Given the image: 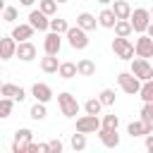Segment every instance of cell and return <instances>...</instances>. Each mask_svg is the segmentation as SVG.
Here are the masks:
<instances>
[{
	"label": "cell",
	"mask_w": 153,
	"mask_h": 153,
	"mask_svg": "<svg viewBox=\"0 0 153 153\" xmlns=\"http://www.w3.org/2000/svg\"><path fill=\"white\" fill-rule=\"evenodd\" d=\"M129 22H131V29H134L136 33H146V29H148V24H151V10H146V7L131 10Z\"/></svg>",
	"instance_id": "cell-1"
},
{
	"label": "cell",
	"mask_w": 153,
	"mask_h": 153,
	"mask_svg": "<svg viewBox=\"0 0 153 153\" xmlns=\"http://www.w3.org/2000/svg\"><path fill=\"white\" fill-rule=\"evenodd\" d=\"M65 36H67V41L74 50H84L88 45V31H84L81 26H69Z\"/></svg>",
	"instance_id": "cell-2"
},
{
	"label": "cell",
	"mask_w": 153,
	"mask_h": 153,
	"mask_svg": "<svg viewBox=\"0 0 153 153\" xmlns=\"http://www.w3.org/2000/svg\"><path fill=\"white\" fill-rule=\"evenodd\" d=\"M112 53L120 57V60H131L136 53H134V43L129 41V38H124V36H117V38H112Z\"/></svg>",
	"instance_id": "cell-3"
},
{
	"label": "cell",
	"mask_w": 153,
	"mask_h": 153,
	"mask_svg": "<svg viewBox=\"0 0 153 153\" xmlns=\"http://www.w3.org/2000/svg\"><path fill=\"white\" fill-rule=\"evenodd\" d=\"M117 84H120V88H122L124 93H129V96L139 93V88H141V79L134 76L131 72H120V74H117Z\"/></svg>",
	"instance_id": "cell-4"
},
{
	"label": "cell",
	"mask_w": 153,
	"mask_h": 153,
	"mask_svg": "<svg viewBox=\"0 0 153 153\" xmlns=\"http://www.w3.org/2000/svg\"><path fill=\"white\" fill-rule=\"evenodd\" d=\"M57 105H60V112L65 115V117H76L79 115V103H76V98L72 96V93H60L57 96Z\"/></svg>",
	"instance_id": "cell-5"
},
{
	"label": "cell",
	"mask_w": 153,
	"mask_h": 153,
	"mask_svg": "<svg viewBox=\"0 0 153 153\" xmlns=\"http://www.w3.org/2000/svg\"><path fill=\"white\" fill-rule=\"evenodd\" d=\"M129 62H131V74H134V76H139L141 81L153 79V67L148 65L146 57H139V55H136V57H131Z\"/></svg>",
	"instance_id": "cell-6"
},
{
	"label": "cell",
	"mask_w": 153,
	"mask_h": 153,
	"mask_svg": "<svg viewBox=\"0 0 153 153\" xmlns=\"http://www.w3.org/2000/svg\"><path fill=\"white\" fill-rule=\"evenodd\" d=\"M100 129V120H98V115H84V117H79L76 120V131H84V134H93V131H98Z\"/></svg>",
	"instance_id": "cell-7"
},
{
	"label": "cell",
	"mask_w": 153,
	"mask_h": 153,
	"mask_svg": "<svg viewBox=\"0 0 153 153\" xmlns=\"http://www.w3.org/2000/svg\"><path fill=\"white\" fill-rule=\"evenodd\" d=\"M134 53L139 55V57H153V38L148 36V33H141L139 38H136V43H134Z\"/></svg>",
	"instance_id": "cell-8"
},
{
	"label": "cell",
	"mask_w": 153,
	"mask_h": 153,
	"mask_svg": "<svg viewBox=\"0 0 153 153\" xmlns=\"http://www.w3.org/2000/svg\"><path fill=\"white\" fill-rule=\"evenodd\" d=\"M31 136H33L31 129H17L14 131V141H12V153H24L29 141H31Z\"/></svg>",
	"instance_id": "cell-9"
},
{
	"label": "cell",
	"mask_w": 153,
	"mask_h": 153,
	"mask_svg": "<svg viewBox=\"0 0 153 153\" xmlns=\"http://www.w3.org/2000/svg\"><path fill=\"white\" fill-rule=\"evenodd\" d=\"M29 24H31L36 31H48V29H50V19H48V14L41 12V10H31V12H29Z\"/></svg>",
	"instance_id": "cell-10"
},
{
	"label": "cell",
	"mask_w": 153,
	"mask_h": 153,
	"mask_svg": "<svg viewBox=\"0 0 153 153\" xmlns=\"http://www.w3.org/2000/svg\"><path fill=\"white\" fill-rule=\"evenodd\" d=\"M36 45L31 43V41H19L17 43V55L14 57H19L22 62H31V60H36Z\"/></svg>",
	"instance_id": "cell-11"
},
{
	"label": "cell",
	"mask_w": 153,
	"mask_h": 153,
	"mask_svg": "<svg viewBox=\"0 0 153 153\" xmlns=\"http://www.w3.org/2000/svg\"><path fill=\"white\" fill-rule=\"evenodd\" d=\"M60 48H62V38H60V33H55V31L45 33V38H43V50H45V55H57Z\"/></svg>",
	"instance_id": "cell-12"
},
{
	"label": "cell",
	"mask_w": 153,
	"mask_h": 153,
	"mask_svg": "<svg viewBox=\"0 0 153 153\" xmlns=\"http://www.w3.org/2000/svg\"><path fill=\"white\" fill-rule=\"evenodd\" d=\"M153 131V122H146V120H136V122H129L127 127V134L134 139V136H146Z\"/></svg>",
	"instance_id": "cell-13"
},
{
	"label": "cell",
	"mask_w": 153,
	"mask_h": 153,
	"mask_svg": "<svg viewBox=\"0 0 153 153\" xmlns=\"http://www.w3.org/2000/svg\"><path fill=\"white\" fill-rule=\"evenodd\" d=\"M98 139H100V143H103L105 148H117V146H120V134H117V129H105V127H100V129H98Z\"/></svg>",
	"instance_id": "cell-14"
},
{
	"label": "cell",
	"mask_w": 153,
	"mask_h": 153,
	"mask_svg": "<svg viewBox=\"0 0 153 153\" xmlns=\"http://www.w3.org/2000/svg\"><path fill=\"white\" fill-rule=\"evenodd\" d=\"M31 96H33L36 100H41V103H48V100L53 98V88H50L48 84H43V81H36V84L31 86Z\"/></svg>",
	"instance_id": "cell-15"
},
{
	"label": "cell",
	"mask_w": 153,
	"mask_h": 153,
	"mask_svg": "<svg viewBox=\"0 0 153 153\" xmlns=\"http://www.w3.org/2000/svg\"><path fill=\"white\" fill-rule=\"evenodd\" d=\"M17 55V41L12 36H5L0 38V60H10Z\"/></svg>",
	"instance_id": "cell-16"
},
{
	"label": "cell",
	"mask_w": 153,
	"mask_h": 153,
	"mask_svg": "<svg viewBox=\"0 0 153 153\" xmlns=\"http://www.w3.org/2000/svg\"><path fill=\"white\" fill-rule=\"evenodd\" d=\"M0 96H5V98H12V100H24L26 98V91L22 88V86H17V84H2V93Z\"/></svg>",
	"instance_id": "cell-17"
},
{
	"label": "cell",
	"mask_w": 153,
	"mask_h": 153,
	"mask_svg": "<svg viewBox=\"0 0 153 153\" xmlns=\"http://www.w3.org/2000/svg\"><path fill=\"white\" fill-rule=\"evenodd\" d=\"M33 31H36V29H33L31 24H17V26L12 29V38H14L17 43H19V41H29V38L33 36Z\"/></svg>",
	"instance_id": "cell-18"
},
{
	"label": "cell",
	"mask_w": 153,
	"mask_h": 153,
	"mask_svg": "<svg viewBox=\"0 0 153 153\" xmlns=\"http://www.w3.org/2000/svg\"><path fill=\"white\" fill-rule=\"evenodd\" d=\"M112 12L117 19H129L131 17V5L127 0H112Z\"/></svg>",
	"instance_id": "cell-19"
},
{
	"label": "cell",
	"mask_w": 153,
	"mask_h": 153,
	"mask_svg": "<svg viewBox=\"0 0 153 153\" xmlns=\"http://www.w3.org/2000/svg\"><path fill=\"white\" fill-rule=\"evenodd\" d=\"M115 22H117V17H115L112 7H105V10L98 14V24H100L103 29H115Z\"/></svg>",
	"instance_id": "cell-20"
},
{
	"label": "cell",
	"mask_w": 153,
	"mask_h": 153,
	"mask_svg": "<svg viewBox=\"0 0 153 153\" xmlns=\"http://www.w3.org/2000/svg\"><path fill=\"white\" fill-rule=\"evenodd\" d=\"M96 24H98V19H96L91 12H81V14L76 17V26H81L84 31H93Z\"/></svg>",
	"instance_id": "cell-21"
},
{
	"label": "cell",
	"mask_w": 153,
	"mask_h": 153,
	"mask_svg": "<svg viewBox=\"0 0 153 153\" xmlns=\"http://www.w3.org/2000/svg\"><path fill=\"white\" fill-rule=\"evenodd\" d=\"M41 69H43L45 74H55V72L60 69V62H57V55H45V57L41 60Z\"/></svg>",
	"instance_id": "cell-22"
},
{
	"label": "cell",
	"mask_w": 153,
	"mask_h": 153,
	"mask_svg": "<svg viewBox=\"0 0 153 153\" xmlns=\"http://www.w3.org/2000/svg\"><path fill=\"white\" fill-rule=\"evenodd\" d=\"M76 69H79L81 76H93V74H96V62L88 60V57H84V60L76 62Z\"/></svg>",
	"instance_id": "cell-23"
},
{
	"label": "cell",
	"mask_w": 153,
	"mask_h": 153,
	"mask_svg": "<svg viewBox=\"0 0 153 153\" xmlns=\"http://www.w3.org/2000/svg\"><path fill=\"white\" fill-rule=\"evenodd\" d=\"M57 74H60L62 79H74V76L79 74V69H76V65H74V62H60Z\"/></svg>",
	"instance_id": "cell-24"
},
{
	"label": "cell",
	"mask_w": 153,
	"mask_h": 153,
	"mask_svg": "<svg viewBox=\"0 0 153 153\" xmlns=\"http://www.w3.org/2000/svg\"><path fill=\"white\" fill-rule=\"evenodd\" d=\"M45 103H41V100H36L33 105H31V110H29V117L31 120H36V122H41V120H45Z\"/></svg>",
	"instance_id": "cell-25"
},
{
	"label": "cell",
	"mask_w": 153,
	"mask_h": 153,
	"mask_svg": "<svg viewBox=\"0 0 153 153\" xmlns=\"http://www.w3.org/2000/svg\"><path fill=\"white\" fill-rule=\"evenodd\" d=\"M131 31H134V29H131V22H129V19H117V22H115V33H117V36L129 38Z\"/></svg>",
	"instance_id": "cell-26"
},
{
	"label": "cell",
	"mask_w": 153,
	"mask_h": 153,
	"mask_svg": "<svg viewBox=\"0 0 153 153\" xmlns=\"http://www.w3.org/2000/svg\"><path fill=\"white\" fill-rule=\"evenodd\" d=\"M139 98H141L143 103H146V100H153V79H146V81H141Z\"/></svg>",
	"instance_id": "cell-27"
},
{
	"label": "cell",
	"mask_w": 153,
	"mask_h": 153,
	"mask_svg": "<svg viewBox=\"0 0 153 153\" xmlns=\"http://www.w3.org/2000/svg\"><path fill=\"white\" fill-rule=\"evenodd\" d=\"M84 110H86L88 115H100V110H103L100 98H88V100L84 103Z\"/></svg>",
	"instance_id": "cell-28"
},
{
	"label": "cell",
	"mask_w": 153,
	"mask_h": 153,
	"mask_svg": "<svg viewBox=\"0 0 153 153\" xmlns=\"http://www.w3.org/2000/svg\"><path fill=\"white\" fill-rule=\"evenodd\" d=\"M67 29H69L67 19H62V17L50 19V31H55V33H67Z\"/></svg>",
	"instance_id": "cell-29"
},
{
	"label": "cell",
	"mask_w": 153,
	"mask_h": 153,
	"mask_svg": "<svg viewBox=\"0 0 153 153\" xmlns=\"http://www.w3.org/2000/svg\"><path fill=\"white\" fill-rule=\"evenodd\" d=\"M12 108H14V100L12 98H0V120H5V117H10L12 115Z\"/></svg>",
	"instance_id": "cell-30"
},
{
	"label": "cell",
	"mask_w": 153,
	"mask_h": 153,
	"mask_svg": "<svg viewBox=\"0 0 153 153\" xmlns=\"http://www.w3.org/2000/svg\"><path fill=\"white\" fill-rule=\"evenodd\" d=\"M72 148H74V151H84V148H86V134H84V131L72 134Z\"/></svg>",
	"instance_id": "cell-31"
},
{
	"label": "cell",
	"mask_w": 153,
	"mask_h": 153,
	"mask_svg": "<svg viewBox=\"0 0 153 153\" xmlns=\"http://www.w3.org/2000/svg\"><path fill=\"white\" fill-rule=\"evenodd\" d=\"M38 10L45 12V14L50 17V14L57 12V0H41V2H38Z\"/></svg>",
	"instance_id": "cell-32"
},
{
	"label": "cell",
	"mask_w": 153,
	"mask_h": 153,
	"mask_svg": "<svg viewBox=\"0 0 153 153\" xmlns=\"http://www.w3.org/2000/svg\"><path fill=\"white\" fill-rule=\"evenodd\" d=\"M98 98H100V103H103V105H108V108H110V105H115V91H112V88H103Z\"/></svg>",
	"instance_id": "cell-33"
},
{
	"label": "cell",
	"mask_w": 153,
	"mask_h": 153,
	"mask_svg": "<svg viewBox=\"0 0 153 153\" xmlns=\"http://www.w3.org/2000/svg\"><path fill=\"white\" fill-rule=\"evenodd\" d=\"M100 127H105V129H117V127H120V117H117V115H105V117L100 120Z\"/></svg>",
	"instance_id": "cell-34"
},
{
	"label": "cell",
	"mask_w": 153,
	"mask_h": 153,
	"mask_svg": "<svg viewBox=\"0 0 153 153\" xmlns=\"http://www.w3.org/2000/svg\"><path fill=\"white\" fill-rule=\"evenodd\" d=\"M141 120L153 122V100H146V103H143V108H141Z\"/></svg>",
	"instance_id": "cell-35"
},
{
	"label": "cell",
	"mask_w": 153,
	"mask_h": 153,
	"mask_svg": "<svg viewBox=\"0 0 153 153\" xmlns=\"http://www.w3.org/2000/svg\"><path fill=\"white\" fill-rule=\"evenodd\" d=\"M17 17H19L17 7H5V10H2V19H5V22L12 24V22H17Z\"/></svg>",
	"instance_id": "cell-36"
},
{
	"label": "cell",
	"mask_w": 153,
	"mask_h": 153,
	"mask_svg": "<svg viewBox=\"0 0 153 153\" xmlns=\"http://www.w3.org/2000/svg\"><path fill=\"white\" fill-rule=\"evenodd\" d=\"M48 148H50V153H60L62 151V141L60 139H53V141H48Z\"/></svg>",
	"instance_id": "cell-37"
},
{
	"label": "cell",
	"mask_w": 153,
	"mask_h": 153,
	"mask_svg": "<svg viewBox=\"0 0 153 153\" xmlns=\"http://www.w3.org/2000/svg\"><path fill=\"white\" fill-rule=\"evenodd\" d=\"M143 139H146V148H148V151L153 153V131H151V134H146Z\"/></svg>",
	"instance_id": "cell-38"
},
{
	"label": "cell",
	"mask_w": 153,
	"mask_h": 153,
	"mask_svg": "<svg viewBox=\"0 0 153 153\" xmlns=\"http://www.w3.org/2000/svg\"><path fill=\"white\" fill-rule=\"evenodd\" d=\"M26 153H38V143L29 141V146H26Z\"/></svg>",
	"instance_id": "cell-39"
},
{
	"label": "cell",
	"mask_w": 153,
	"mask_h": 153,
	"mask_svg": "<svg viewBox=\"0 0 153 153\" xmlns=\"http://www.w3.org/2000/svg\"><path fill=\"white\" fill-rule=\"evenodd\" d=\"M36 0H19V5H24V7H31Z\"/></svg>",
	"instance_id": "cell-40"
},
{
	"label": "cell",
	"mask_w": 153,
	"mask_h": 153,
	"mask_svg": "<svg viewBox=\"0 0 153 153\" xmlns=\"http://www.w3.org/2000/svg\"><path fill=\"white\" fill-rule=\"evenodd\" d=\"M146 33H148V36H151V38H153V22H151V24H148V29H146Z\"/></svg>",
	"instance_id": "cell-41"
},
{
	"label": "cell",
	"mask_w": 153,
	"mask_h": 153,
	"mask_svg": "<svg viewBox=\"0 0 153 153\" xmlns=\"http://www.w3.org/2000/svg\"><path fill=\"white\" fill-rule=\"evenodd\" d=\"M5 7H7V5H5V0H0V12H2Z\"/></svg>",
	"instance_id": "cell-42"
},
{
	"label": "cell",
	"mask_w": 153,
	"mask_h": 153,
	"mask_svg": "<svg viewBox=\"0 0 153 153\" xmlns=\"http://www.w3.org/2000/svg\"><path fill=\"white\" fill-rule=\"evenodd\" d=\"M98 2H100V5H110L112 0H98Z\"/></svg>",
	"instance_id": "cell-43"
},
{
	"label": "cell",
	"mask_w": 153,
	"mask_h": 153,
	"mask_svg": "<svg viewBox=\"0 0 153 153\" xmlns=\"http://www.w3.org/2000/svg\"><path fill=\"white\" fill-rule=\"evenodd\" d=\"M0 74H2V60H0Z\"/></svg>",
	"instance_id": "cell-44"
},
{
	"label": "cell",
	"mask_w": 153,
	"mask_h": 153,
	"mask_svg": "<svg viewBox=\"0 0 153 153\" xmlns=\"http://www.w3.org/2000/svg\"><path fill=\"white\" fill-rule=\"evenodd\" d=\"M151 19H153V7H151Z\"/></svg>",
	"instance_id": "cell-45"
},
{
	"label": "cell",
	"mask_w": 153,
	"mask_h": 153,
	"mask_svg": "<svg viewBox=\"0 0 153 153\" xmlns=\"http://www.w3.org/2000/svg\"><path fill=\"white\" fill-rule=\"evenodd\" d=\"M0 93H2V81H0Z\"/></svg>",
	"instance_id": "cell-46"
},
{
	"label": "cell",
	"mask_w": 153,
	"mask_h": 153,
	"mask_svg": "<svg viewBox=\"0 0 153 153\" xmlns=\"http://www.w3.org/2000/svg\"><path fill=\"white\" fill-rule=\"evenodd\" d=\"M57 2H67V0H57Z\"/></svg>",
	"instance_id": "cell-47"
}]
</instances>
